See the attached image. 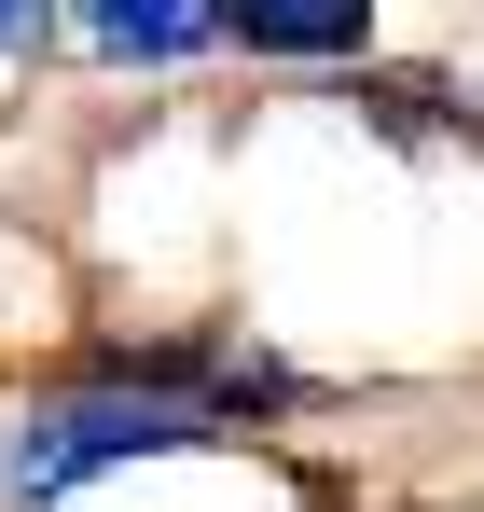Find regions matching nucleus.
<instances>
[{"instance_id": "obj_1", "label": "nucleus", "mask_w": 484, "mask_h": 512, "mask_svg": "<svg viewBox=\"0 0 484 512\" xmlns=\"http://www.w3.org/2000/svg\"><path fill=\"white\" fill-rule=\"evenodd\" d=\"M180 443H208L194 402H153V388H83V402L14 416V443H0V499H14V512H56L70 485L125 471V457H180Z\"/></svg>"}, {"instance_id": "obj_2", "label": "nucleus", "mask_w": 484, "mask_h": 512, "mask_svg": "<svg viewBox=\"0 0 484 512\" xmlns=\"http://www.w3.org/2000/svg\"><path fill=\"white\" fill-rule=\"evenodd\" d=\"M222 28L277 42V56H346V42L374 28V0H222Z\"/></svg>"}, {"instance_id": "obj_3", "label": "nucleus", "mask_w": 484, "mask_h": 512, "mask_svg": "<svg viewBox=\"0 0 484 512\" xmlns=\"http://www.w3.org/2000/svg\"><path fill=\"white\" fill-rule=\"evenodd\" d=\"M83 28H97L111 56H194V42L222 28V0H83Z\"/></svg>"}, {"instance_id": "obj_4", "label": "nucleus", "mask_w": 484, "mask_h": 512, "mask_svg": "<svg viewBox=\"0 0 484 512\" xmlns=\"http://www.w3.org/2000/svg\"><path fill=\"white\" fill-rule=\"evenodd\" d=\"M28 28H42V0H0V56H14V42H28Z\"/></svg>"}]
</instances>
